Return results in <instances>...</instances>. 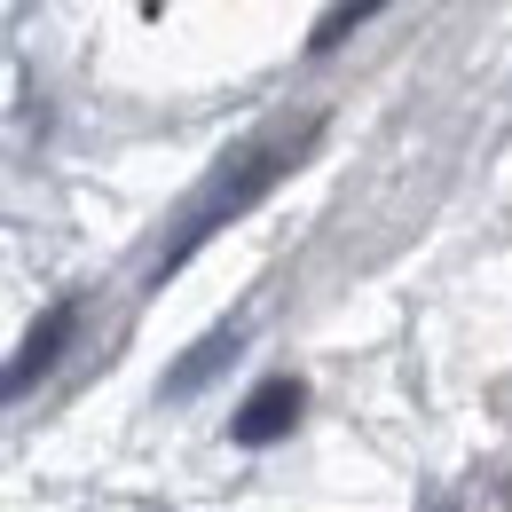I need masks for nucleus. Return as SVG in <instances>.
<instances>
[{"mask_svg": "<svg viewBox=\"0 0 512 512\" xmlns=\"http://www.w3.org/2000/svg\"><path fill=\"white\" fill-rule=\"evenodd\" d=\"M316 134H323V119H292V127H268L260 142H245V150H237V158H229V166H221L190 205H182L174 237H166L158 260H150V284H166L174 268H190V253L205 245V237H221L237 213H253L260 197H268L292 166H300V158H308V150H316Z\"/></svg>", "mask_w": 512, "mask_h": 512, "instance_id": "obj_1", "label": "nucleus"}, {"mask_svg": "<svg viewBox=\"0 0 512 512\" xmlns=\"http://www.w3.org/2000/svg\"><path fill=\"white\" fill-rule=\"evenodd\" d=\"M300 410H308V386L300 379H260L253 394H245V410L229 418V442H245V449L284 442V434L300 426Z\"/></svg>", "mask_w": 512, "mask_h": 512, "instance_id": "obj_2", "label": "nucleus"}, {"mask_svg": "<svg viewBox=\"0 0 512 512\" xmlns=\"http://www.w3.org/2000/svg\"><path fill=\"white\" fill-rule=\"evenodd\" d=\"M71 323H79V308H48V316L24 331V347H16V363H8V394H32V379L40 371H56V355H64V339H71Z\"/></svg>", "mask_w": 512, "mask_h": 512, "instance_id": "obj_3", "label": "nucleus"}, {"mask_svg": "<svg viewBox=\"0 0 512 512\" xmlns=\"http://www.w3.org/2000/svg\"><path fill=\"white\" fill-rule=\"evenodd\" d=\"M237 347H245V323H221V331H205L190 355H182V363L166 371V402H190V394H197L205 379H213V371H221V363H229Z\"/></svg>", "mask_w": 512, "mask_h": 512, "instance_id": "obj_4", "label": "nucleus"}, {"mask_svg": "<svg viewBox=\"0 0 512 512\" xmlns=\"http://www.w3.org/2000/svg\"><path fill=\"white\" fill-rule=\"evenodd\" d=\"M355 24H371V8H363V0H355V8H331V16L316 24V40H308V48H339Z\"/></svg>", "mask_w": 512, "mask_h": 512, "instance_id": "obj_5", "label": "nucleus"}]
</instances>
